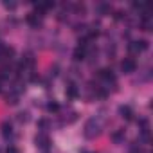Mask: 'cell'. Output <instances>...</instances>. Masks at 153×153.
<instances>
[{
  "label": "cell",
  "instance_id": "6",
  "mask_svg": "<svg viewBox=\"0 0 153 153\" xmlns=\"http://www.w3.org/2000/svg\"><path fill=\"white\" fill-rule=\"evenodd\" d=\"M27 24H29L31 27H34V29H38V27L42 25V15H36V13H31V15L27 16Z\"/></svg>",
  "mask_w": 153,
  "mask_h": 153
},
{
  "label": "cell",
  "instance_id": "18",
  "mask_svg": "<svg viewBox=\"0 0 153 153\" xmlns=\"http://www.w3.org/2000/svg\"><path fill=\"white\" fill-rule=\"evenodd\" d=\"M7 153H18V149L13 148V146H9V148H7Z\"/></svg>",
  "mask_w": 153,
  "mask_h": 153
},
{
  "label": "cell",
  "instance_id": "16",
  "mask_svg": "<svg viewBox=\"0 0 153 153\" xmlns=\"http://www.w3.org/2000/svg\"><path fill=\"white\" fill-rule=\"evenodd\" d=\"M38 126H40V128H43V130H45V128H47V126H49V121H47V119H40V121H38Z\"/></svg>",
  "mask_w": 153,
  "mask_h": 153
},
{
  "label": "cell",
  "instance_id": "7",
  "mask_svg": "<svg viewBox=\"0 0 153 153\" xmlns=\"http://www.w3.org/2000/svg\"><path fill=\"white\" fill-rule=\"evenodd\" d=\"M85 58H87V45H78V47H76V51H74V59L81 61Z\"/></svg>",
  "mask_w": 153,
  "mask_h": 153
},
{
  "label": "cell",
  "instance_id": "10",
  "mask_svg": "<svg viewBox=\"0 0 153 153\" xmlns=\"http://www.w3.org/2000/svg\"><path fill=\"white\" fill-rule=\"evenodd\" d=\"M78 94H79V88L76 87L74 83H70V85L67 87V96H68L70 99H74V97H78Z\"/></svg>",
  "mask_w": 153,
  "mask_h": 153
},
{
  "label": "cell",
  "instance_id": "15",
  "mask_svg": "<svg viewBox=\"0 0 153 153\" xmlns=\"http://www.w3.org/2000/svg\"><path fill=\"white\" fill-rule=\"evenodd\" d=\"M47 110H49V112H58V110H59V106H58V103H49Z\"/></svg>",
  "mask_w": 153,
  "mask_h": 153
},
{
  "label": "cell",
  "instance_id": "9",
  "mask_svg": "<svg viewBox=\"0 0 153 153\" xmlns=\"http://www.w3.org/2000/svg\"><path fill=\"white\" fill-rule=\"evenodd\" d=\"M0 128H2V135L6 137V139H11L13 137V128H11V124L6 121V123H2V126H0Z\"/></svg>",
  "mask_w": 153,
  "mask_h": 153
},
{
  "label": "cell",
  "instance_id": "3",
  "mask_svg": "<svg viewBox=\"0 0 153 153\" xmlns=\"http://www.w3.org/2000/svg\"><path fill=\"white\" fill-rule=\"evenodd\" d=\"M34 142H36V146L42 148V149H47V148L51 146V139H49L45 133H38L36 139H34Z\"/></svg>",
  "mask_w": 153,
  "mask_h": 153
},
{
  "label": "cell",
  "instance_id": "19",
  "mask_svg": "<svg viewBox=\"0 0 153 153\" xmlns=\"http://www.w3.org/2000/svg\"><path fill=\"white\" fill-rule=\"evenodd\" d=\"M0 59H2V51H0Z\"/></svg>",
  "mask_w": 153,
  "mask_h": 153
},
{
  "label": "cell",
  "instance_id": "1",
  "mask_svg": "<svg viewBox=\"0 0 153 153\" xmlns=\"http://www.w3.org/2000/svg\"><path fill=\"white\" fill-rule=\"evenodd\" d=\"M101 130H103V119L99 115H96V117H90L85 123V131L83 133H85L87 139H96L101 133Z\"/></svg>",
  "mask_w": 153,
  "mask_h": 153
},
{
  "label": "cell",
  "instance_id": "11",
  "mask_svg": "<svg viewBox=\"0 0 153 153\" xmlns=\"http://www.w3.org/2000/svg\"><path fill=\"white\" fill-rule=\"evenodd\" d=\"M112 139H114V142H123L124 140V130H119V131H115V133H112Z\"/></svg>",
  "mask_w": 153,
  "mask_h": 153
},
{
  "label": "cell",
  "instance_id": "14",
  "mask_svg": "<svg viewBox=\"0 0 153 153\" xmlns=\"http://www.w3.org/2000/svg\"><path fill=\"white\" fill-rule=\"evenodd\" d=\"M18 121H20V123H27V121H29V114H27V112H20V114H18Z\"/></svg>",
  "mask_w": 153,
  "mask_h": 153
},
{
  "label": "cell",
  "instance_id": "12",
  "mask_svg": "<svg viewBox=\"0 0 153 153\" xmlns=\"http://www.w3.org/2000/svg\"><path fill=\"white\" fill-rule=\"evenodd\" d=\"M7 103H11V105H16V103H18V94H16V92H11V94H7Z\"/></svg>",
  "mask_w": 153,
  "mask_h": 153
},
{
  "label": "cell",
  "instance_id": "8",
  "mask_svg": "<svg viewBox=\"0 0 153 153\" xmlns=\"http://www.w3.org/2000/svg\"><path fill=\"white\" fill-rule=\"evenodd\" d=\"M119 114H121V117H124L126 121H130V119L133 117V112H131V108H130L128 105H123V106L119 108Z\"/></svg>",
  "mask_w": 153,
  "mask_h": 153
},
{
  "label": "cell",
  "instance_id": "2",
  "mask_svg": "<svg viewBox=\"0 0 153 153\" xmlns=\"http://www.w3.org/2000/svg\"><path fill=\"white\" fill-rule=\"evenodd\" d=\"M135 68H137L135 59H131V58H124V59L121 61V70H123L124 74H131V72H135Z\"/></svg>",
  "mask_w": 153,
  "mask_h": 153
},
{
  "label": "cell",
  "instance_id": "17",
  "mask_svg": "<svg viewBox=\"0 0 153 153\" xmlns=\"http://www.w3.org/2000/svg\"><path fill=\"white\" fill-rule=\"evenodd\" d=\"M4 6H6L7 9H15V7H16V4H15V2H4Z\"/></svg>",
  "mask_w": 153,
  "mask_h": 153
},
{
  "label": "cell",
  "instance_id": "13",
  "mask_svg": "<svg viewBox=\"0 0 153 153\" xmlns=\"http://www.w3.org/2000/svg\"><path fill=\"white\" fill-rule=\"evenodd\" d=\"M97 11H99L101 15H105V13L110 11V6H108V4H99V6H97Z\"/></svg>",
  "mask_w": 153,
  "mask_h": 153
},
{
  "label": "cell",
  "instance_id": "5",
  "mask_svg": "<svg viewBox=\"0 0 153 153\" xmlns=\"http://www.w3.org/2000/svg\"><path fill=\"white\" fill-rule=\"evenodd\" d=\"M148 49V42L146 40H137V42H131L130 43V51L131 52H142Z\"/></svg>",
  "mask_w": 153,
  "mask_h": 153
},
{
  "label": "cell",
  "instance_id": "4",
  "mask_svg": "<svg viewBox=\"0 0 153 153\" xmlns=\"http://www.w3.org/2000/svg\"><path fill=\"white\" fill-rule=\"evenodd\" d=\"M99 78L106 83H115V74L110 70V68H101L99 70Z\"/></svg>",
  "mask_w": 153,
  "mask_h": 153
}]
</instances>
